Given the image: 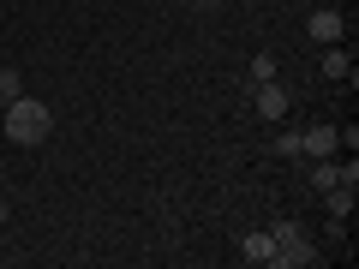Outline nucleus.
<instances>
[{"instance_id": "1", "label": "nucleus", "mask_w": 359, "mask_h": 269, "mask_svg": "<svg viewBox=\"0 0 359 269\" xmlns=\"http://www.w3.org/2000/svg\"><path fill=\"white\" fill-rule=\"evenodd\" d=\"M48 132H54L48 102H36V96H13V102H6V138L13 144H42Z\"/></svg>"}, {"instance_id": "2", "label": "nucleus", "mask_w": 359, "mask_h": 269, "mask_svg": "<svg viewBox=\"0 0 359 269\" xmlns=\"http://www.w3.org/2000/svg\"><path fill=\"white\" fill-rule=\"evenodd\" d=\"M287 102H294V96H287L282 78H269V84H252V108H257L264 120H282V114H287Z\"/></svg>"}, {"instance_id": "3", "label": "nucleus", "mask_w": 359, "mask_h": 269, "mask_svg": "<svg viewBox=\"0 0 359 269\" xmlns=\"http://www.w3.org/2000/svg\"><path fill=\"white\" fill-rule=\"evenodd\" d=\"M306 30H311V36H318V42H323V48H330V42H341V30H347V18L335 13V6H318V13L306 18Z\"/></svg>"}, {"instance_id": "4", "label": "nucleus", "mask_w": 359, "mask_h": 269, "mask_svg": "<svg viewBox=\"0 0 359 269\" xmlns=\"http://www.w3.org/2000/svg\"><path fill=\"white\" fill-rule=\"evenodd\" d=\"M335 150H341L335 126H306V132H299V156H318V162H323V156H335Z\"/></svg>"}, {"instance_id": "5", "label": "nucleus", "mask_w": 359, "mask_h": 269, "mask_svg": "<svg viewBox=\"0 0 359 269\" xmlns=\"http://www.w3.org/2000/svg\"><path fill=\"white\" fill-rule=\"evenodd\" d=\"M240 257H245V263H269V257H276L269 228H264V233H245V240H240Z\"/></svg>"}, {"instance_id": "6", "label": "nucleus", "mask_w": 359, "mask_h": 269, "mask_svg": "<svg viewBox=\"0 0 359 269\" xmlns=\"http://www.w3.org/2000/svg\"><path fill=\"white\" fill-rule=\"evenodd\" d=\"M323 209H330V221H347L353 216V186H330L323 192Z\"/></svg>"}, {"instance_id": "7", "label": "nucleus", "mask_w": 359, "mask_h": 269, "mask_svg": "<svg viewBox=\"0 0 359 269\" xmlns=\"http://www.w3.org/2000/svg\"><path fill=\"white\" fill-rule=\"evenodd\" d=\"M269 240H276V251H287V245L306 240V228H299V221H269ZM269 263H276V257H269Z\"/></svg>"}, {"instance_id": "8", "label": "nucleus", "mask_w": 359, "mask_h": 269, "mask_svg": "<svg viewBox=\"0 0 359 269\" xmlns=\"http://www.w3.org/2000/svg\"><path fill=\"white\" fill-rule=\"evenodd\" d=\"M323 78H353V60H347V48H323Z\"/></svg>"}, {"instance_id": "9", "label": "nucleus", "mask_w": 359, "mask_h": 269, "mask_svg": "<svg viewBox=\"0 0 359 269\" xmlns=\"http://www.w3.org/2000/svg\"><path fill=\"white\" fill-rule=\"evenodd\" d=\"M13 96H25V78L18 66H0V102H13Z\"/></svg>"}, {"instance_id": "10", "label": "nucleus", "mask_w": 359, "mask_h": 269, "mask_svg": "<svg viewBox=\"0 0 359 269\" xmlns=\"http://www.w3.org/2000/svg\"><path fill=\"white\" fill-rule=\"evenodd\" d=\"M269 78H276V54H257V60H252V78H245V84H269Z\"/></svg>"}, {"instance_id": "11", "label": "nucleus", "mask_w": 359, "mask_h": 269, "mask_svg": "<svg viewBox=\"0 0 359 269\" xmlns=\"http://www.w3.org/2000/svg\"><path fill=\"white\" fill-rule=\"evenodd\" d=\"M276 156H299V132H282L276 138Z\"/></svg>"}, {"instance_id": "12", "label": "nucleus", "mask_w": 359, "mask_h": 269, "mask_svg": "<svg viewBox=\"0 0 359 269\" xmlns=\"http://www.w3.org/2000/svg\"><path fill=\"white\" fill-rule=\"evenodd\" d=\"M6 216H13V204H6V198H0V228H6Z\"/></svg>"}, {"instance_id": "13", "label": "nucleus", "mask_w": 359, "mask_h": 269, "mask_svg": "<svg viewBox=\"0 0 359 269\" xmlns=\"http://www.w3.org/2000/svg\"><path fill=\"white\" fill-rule=\"evenodd\" d=\"M198 6H222V0H198Z\"/></svg>"}, {"instance_id": "14", "label": "nucleus", "mask_w": 359, "mask_h": 269, "mask_svg": "<svg viewBox=\"0 0 359 269\" xmlns=\"http://www.w3.org/2000/svg\"><path fill=\"white\" fill-rule=\"evenodd\" d=\"M0 179H6V167H0Z\"/></svg>"}]
</instances>
